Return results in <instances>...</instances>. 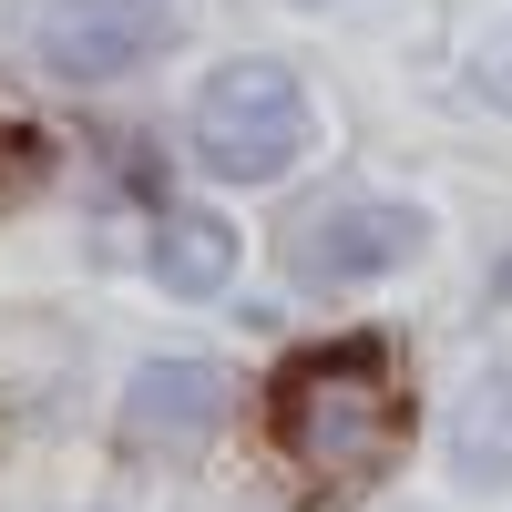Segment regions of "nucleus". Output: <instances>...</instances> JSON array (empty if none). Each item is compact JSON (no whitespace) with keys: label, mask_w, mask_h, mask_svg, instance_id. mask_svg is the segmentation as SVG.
Here are the masks:
<instances>
[{"label":"nucleus","mask_w":512,"mask_h":512,"mask_svg":"<svg viewBox=\"0 0 512 512\" xmlns=\"http://www.w3.org/2000/svg\"><path fill=\"white\" fill-rule=\"evenodd\" d=\"M277 441L308 482L328 492H359L400 461V390H390V359L349 338V349H308L277 379Z\"/></svg>","instance_id":"1"},{"label":"nucleus","mask_w":512,"mask_h":512,"mask_svg":"<svg viewBox=\"0 0 512 512\" xmlns=\"http://www.w3.org/2000/svg\"><path fill=\"white\" fill-rule=\"evenodd\" d=\"M195 164L205 175H226V185H277L297 154H308V93H297V72L267 62V52H246L226 62L216 82L195 93Z\"/></svg>","instance_id":"2"},{"label":"nucleus","mask_w":512,"mask_h":512,"mask_svg":"<svg viewBox=\"0 0 512 512\" xmlns=\"http://www.w3.org/2000/svg\"><path fill=\"white\" fill-rule=\"evenodd\" d=\"M420 246H431V216L400 205V195H328V205H308V216H287V236H277L287 277L297 287H328V297L410 267Z\"/></svg>","instance_id":"3"},{"label":"nucleus","mask_w":512,"mask_h":512,"mask_svg":"<svg viewBox=\"0 0 512 512\" xmlns=\"http://www.w3.org/2000/svg\"><path fill=\"white\" fill-rule=\"evenodd\" d=\"M236 420V369L226 359H144L123 379V451L134 461H195Z\"/></svg>","instance_id":"4"},{"label":"nucleus","mask_w":512,"mask_h":512,"mask_svg":"<svg viewBox=\"0 0 512 512\" xmlns=\"http://www.w3.org/2000/svg\"><path fill=\"white\" fill-rule=\"evenodd\" d=\"M164 41H175V11H164V0H52L31 52H41L52 82H113V72L154 62Z\"/></svg>","instance_id":"5"},{"label":"nucleus","mask_w":512,"mask_h":512,"mask_svg":"<svg viewBox=\"0 0 512 512\" xmlns=\"http://www.w3.org/2000/svg\"><path fill=\"white\" fill-rule=\"evenodd\" d=\"M451 472L472 492H512V369H482L451 410Z\"/></svg>","instance_id":"6"},{"label":"nucleus","mask_w":512,"mask_h":512,"mask_svg":"<svg viewBox=\"0 0 512 512\" xmlns=\"http://www.w3.org/2000/svg\"><path fill=\"white\" fill-rule=\"evenodd\" d=\"M154 277H164V297H216V287L236 277L226 216H205V205H164V226H154Z\"/></svg>","instance_id":"7"},{"label":"nucleus","mask_w":512,"mask_h":512,"mask_svg":"<svg viewBox=\"0 0 512 512\" xmlns=\"http://www.w3.org/2000/svg\"><path fill=\"white\" fill-rule=\"evenodd\" d=\"M461 82L492 103V113H512V21H492L482 41H472V62H461Z\"/></svg>","instance_id":"8"}]
</instances>
